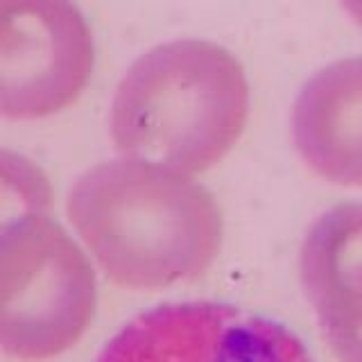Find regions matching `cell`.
I'll use <instances>...</instances> for the list:
<instances>
[{
    "label": "cell",
    "instance_id": "4",
    "mask_svg": "<svg viewBox=\"0 0 362 362\" xmlns=\"http://www.w3.org/2000/svg\"><path fill=\"white\" fill-rule=\"evenodd\" d=\"M93 34L73 0H0V116L39 120L90 82Z\"/></svg>",
    "mask_w": 362,
    "mask_h": 362
},
{
    "label": "cell",
    "instance_id": "3",
    "mask_svg": "<svg viewBox=\"0 0 362 362\" xmlns=\"http://www.w3.org/2000/svg\"><path fill=\"white\" fill-rule=\"evenodd\" d=\"M98 308L90 258L52 215L0 231V351L23 362L71 351Z\"/></svg>",
    "mask_w": 362,
    "mask_h": 362
},
{
    "label": "cell",
    "instance_id": "7",
    "mask_svg": "<svg viewBox=\"0 0 362 362\" xmlns=\"http://www.w3.org/2000/svg\"><path fill=\"white\" fill-rule=\"evenodd\" d=\"M292 134L310 170L362 188V57L335 62L308 79L294 102Z\"/></svg>",
    "mask_w": 362,
    "mask_h": 362
},
{
    "label": "cell",
    "instance_id": "9",
    "mask_svg": "<svg viewBox=\"0 0 362 362\" xmlns=\"http://www.w3.org/2000/svg\"><path fill=\"white\" fill-rule=\"evenodd\" d=\"M346 11L356 18L358 25H362V0H342Z\"/></svg>",
    "mask_w": 362,
    "mask_h": 362
},
{
    "label": "cell",
    "instance_id": "8",
    "mask_svg": "<svg viewBox=\"0 0 362 362\" xmlns=\"http://www.w3.org/2000/svg\"><path fill=\"white\" fill-rule=\"evenodd\" d=\"M52 211L54 190L48 175L28 156L0 147V231L21 218Z\"/></svg>",
    "mask_w": 362,
    "mask_h": 362
},
{
    "label": "cell",
    "instance_id": "1",
    "mask_svg": "<svg viewBox=\"0 0 362 362\" xmlns=\"http://www.w3.org/2000/svg\"><path fill=\"white\" fill-rule=\"evenodd\" d=\"M66 211L105 276L124 290L197 279L222 247V211L211 192L134 158L90 168L68 192Z\"/></svg>",
    "mask_w": 362,
    "mask_h": 362
},
{
    "label": "cell",
    "instance_id": "2",
    "mask_svg": "<svg viewBox=\"0 0 362 362\" xmlns=\"http://www.w3.org/2000/svg\"><path fill=\"white\" fill-rule=\"evenodd\" d=\"M249 84L222 45L184 39L136 59L111 105V139L124 158L197 175L231 152L247 124Z\"/></svg>",
    "mask_w": 362,
    "mask_h": 362
},
{
    "label": "cell",
    "instance_id": "6",
    "mask_svg": "<svg viewBox=\"0 0 362 362\" xmlns=\"http://www.w3.org/2000/svg\"><path fill=\"white\" fill-rule=\"evenodd\" d=\"M305 297L339 362H362V202L317 218L299 254Z\"/></svg>",
    "mask_w": 362,
    "mask_h": 362
},
{
    "label": "cell",
    "instance_id": "5",
    "mask_svg": "<svg viewBox=\"0 0 362 362\" xmlns=\"http://www.w3.org/2000/svg\"><path fill=\"white\" fill-rule=\"evenodd\" d=\"M95 362H313L290 328L229 303L156 305L109 339Z\"/></svg>",
    "mask_w": 362,
    "mask_h": 362
}]
</instances>
